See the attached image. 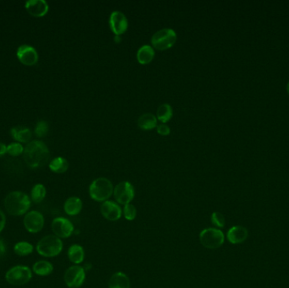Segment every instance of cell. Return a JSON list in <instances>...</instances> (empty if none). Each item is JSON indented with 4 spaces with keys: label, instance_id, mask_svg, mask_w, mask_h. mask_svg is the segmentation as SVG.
I'll return each instance as SVG.
<instances>
[{
    "label": "cell",
    "instance_id": "d6a6232c",
    "mask_svg": "<svg viewBox=\"0 0 289 288\" xmlns=\"http://www.w3.org/2000/svg\"><path fill=\"white\" fill-rule=\"evenodd\" d=\"M5 224H6V217H5V215L3 211L0 210V232L3 231Z\"/></svg>",
    "mask_w": 289,
    "mask_h": 288
},
{
    "label": "cell",
    "instance_id": "83f0119b",
    "mask_svg": "<svg viewBox=\"0 0 289 288\" xmlns=\"http://www.w3.org/2000/svg\"><path fill=\"white\" fill-rule=\"evenodd\" d=\"M23 152H24V147L20 143H12L7 146V153L12 157H18Z\"/></svg>",
    "mask_w": 289,
    "mask_h": 288
},
{
    "label": "cell",
    "instance_id": "4dcf8cb0",
    "mask_svg": "<svg viewBox=\"0 0 289 288\" xmlns=\"http://www.w3.org/2000/svg\"><path fill=\"white\" fill-rule=\"evenodd\" d=\"M48 123L46 122V121H43V120L39 121L37 125H36V128H35V134H36V136L40 137V138L46 136L48 134Z\"/></svg>",
    "mask_w": 289,
    "mask_h": 288
},
{
    "label": "cell",
    "instance_id": "7402d4cb",
    "mask_svg": "<svg viewBox=\"0 0 289 288\" xmlns=\"http://www.w3.org/2000/svg\"><path fill=\"white\" fill-rule=\"evenodd\" d=\"M68 257L69 260L74 264H79L82 263L85 258V250L83 247L79 244H73L69 247L68 250Z\"/></svg>",
    "mask_w": 289,
    "mask_h": 288
},
{
    "label": "cell",
    "instance_id": "8992f818",
    "mask_svg": "<svg viewBox=\"0 0 289 288\" xmlns=\"http://www.w3.org/2000/svg\"><path fill=\"white\" fill-rule=\"evenodd\" d=\"M177 34L171 28H163L153 34L152 43L158 50H165L172 48L176 42Z\"/></svg>",
    "mask_w": 289,
    "mask_h": 288
},
{
    "label": "cell",
    "instance_id": "e575fe53",
    "mask_svg": "<svg viewBox=\"0 0 289 288\" xmlns=\"http://www.w3.org/2000/svg\"><path fill=\"white\" fill-rule=\"evenodd\" d=\"M7 153V146L3 143L0 142V157Z\"/></svg>",
    "mask_w": 289,
    "mask_h": 288
},
{
    "label": "cell",
    "instance_id": "ba28073f",
    "mask_svg": "<svg viewBox=\"0 0 289 288\" xmlns=\"http://www.w3.org/2000/svg\"><path fill=\"white\" fill-rule=\"evenodd\" d=\"M64 282L69 288H79L86 280V270L80 265H73L66 270Z\"/></svg>",
    "mask_w": 289,
    "mask_h": 288
},
{
    "label": "cell",
    "instance_id": "836d02e7",
    "mask_svg": "<svg viewBox=\"0 0 289 288\" xmlns=\"http://www.w3.org/2000/svg\"><path fill=\"white\" fill-rule=\"evenodd\" d=\"M6 253V246L2 239H0V258H3Z\"/></svg>",
    "mask_w": 289,
    "mask_h": 288
},
{
    "label": "cell",
    "instance_id": "d6986e66",
    "mask_svg": "<svg viewBox=\"0 0 289 288\" xmlns=\"http://www.w3.org/2000/svg\"><path fill=\"white\" fill-rule=\"evenodd\" d=\"M138 126L144 130H150L158 126V119L152 113H144L138 119Z\"/></svg>",
    "mask_w": 289,
    "mask_h": 288
},
{
    "label": "cell",
    "instance_id": "44dd1931",
    "mask_svg": "<svg viewBox=\"0 0 289 288\" xmlns=\"http://www.w3.org/2000/svg\"><path fill=\"white\" fill-rule=\"evenodd\" d=\"M11 136L18 142L27 143L32 139V131L27 127H15L10 130Z\"/></svg>",
    "mask_w": 289,
    "mask_h": 288
},
{
    "label": "cell",
    "instance_id": "ac0fdd59",
    "mask_svg": "<svg viewBox=\"0 0 289 288\" xmlns=\"http://www.w3.org/2000/svg\"><path fill=\"white\" fill-rule=\"evenodd\" d=\"M109 288H130V281L124 272H116L111 276L108 282Z\"/></svg>",
    "mask_w": 289,
    "mask_h": 288
},
{
    "label": "cell",
    "instance_id": "d590c367",
    "mask_svg": "<svg viewBox=\"0 0 289 288\" xmlns=\"http://www.w3.org/2000/svg\"><path fill=\"white\" fill-rule=\"evenodd\" d=\"M114 40H115V42H120L121 41V36H119V35H115Z\"/></svg>",
    "mask_w": 289,
    "mask_h": 288
},
{
    "label": "cell",
    "instance_id": "603a6c76",
    "mask_svg": "<svg viewBox=\"0 0 289 288\" xmlns=\"http://www.w3.org/2000/svg\"><path fill=\"white\" fill-rule=\"evenodd\" d=\"M54 270V266L47 260H39L33 265V272L40 276H49Z\"/></svg>",
    "mask_w": 289,
    "mask_h": 288
},
{
    "label": "cell",
    "instance_id": "6da1fadb",
    "mask_svg": "<svg viewBox=\"0 0 289 288\" xmlns=\"http://www.w3.org/2000/svg\"><path fill=\"white\" fill-rule=\"evenodd\" d=\"M25 161L32 168H38L44 166L50 158L48 146L40 140H33L27 144L24 149Z\"/></svg>",
    "mask_w": 289,
    "mask_h": 288
},
{
    "label": "cell",
    "instance_id": "4316f807",
    "mask_svg": "<svg viewBox=\"0 0 289 288\" xmlns=\"http://www.w3.org/2000/svg\"><path fill=\"white\" fill-rule=\"evenodd\" d=\"M14 251L19 256H30L33 252V245L28 242H19L15 244Z\"/></svg>",
    "mask_w": 289,
    "mask_h": 288
},
{
    "label": "cell",
    "instance_id": "2e32d148",
    "mask_svg": "<svg viewBox=\"0 0 289 288\" xmlns=\"http://www.w3.org/2000/svg\"><path fill=\"white\" fill-rule=\"evenodd\" d=\"M249 237L247 228L243 226H233L226 232V238L232 244L244 243Z\"/></svg>",
    "mask_w": 289,
    "mask_h": 288
},
{
    "label": "cell",
    "instance_id": "d4e9b609",
    "mask_svg": "<svg viewBox=\"0 0 289 288\" xmlns=\"http://www.w3.org/2000/svg\"><path fill=\"white\" fill-rule=\"evenodd\" d=\"M173 117V108L167 103H163L158 107L157 111V119L161 122L166 123Z\"/></svg>",
    "mask_w": 289,
    "mask_h": 288
},
{
    "label": "cell",
    "instance_id": "4fadbf2b",
    "mask_svg": "<svg viewBox=\"0 0 289 288\" xmlns=\"http://www.w3.org/2000/svg\"><path fill=\"white\" fill-rule=\"evenodd\" d=\"M18 60L26 65L36 64L38 61V54L36 49L30 45H21L16 53Z\"/></svg>",
    "mask_w": 289,
    "mask_h": 288
},
{
    "label": "cell",
    "instance_id": "f546056e",
    "mask_svg": "<svg viewBox=\"0 0 289 288\" xmlns=\"http://www.w3.org/2000/svg\"><path fill=\"white\" fill-rule=\"evenodd\" d=\"M124 216L127 221H134L137 216V210L132 204H128L124 207Z\"/></svg>",
    "mask_w": 289,
    "mask_h": 288
},
{
    "label": "cell",
    "instance_id": "7c38bea8",
    "mask_svg": "<svg viewBox=\"0 0 289 288\" xmlns=\"http://www.w3.org/2000/svg\"><path fill=\"white\" fill-rule=\"evenodd\" d=\"M128 20L124 13L115 10L109 17V26L115 35L121 36L128 28Z\"/></svg>",
    "mask_w": 289,
    "mask_h": 288
},
{
    "label": "cell",
    "instance_id": "8fae6325",
    "mask_svg": "<svg viewBox=\"0 0 289 288\" xmlns=\"http://www.w3.org/2000/svg\"><path fill=\"white\" fill-rule=\"evenodd\" d=\"M24 226L31 233H37L44 226V217L39 211L27 212L24 217Z\"/></svg>",
    "mask_w": 289,
    "mask_h": 288
},
{
    "label": "cell",
    "instance_id": "484cf974",
    "mask_svg": "<svg viewBox=\"0 0 289 288\" xmlns=\"http://www.w3.org/2000/svg\"><path fill=\"white\" fill-rule=\"evenodd\" d=\"M46 193H47V190H46L44 185L41 184H36L32 188V193H31L33 202L36 203V204L42 202L46 197Z\"/></svg>",
    "mask_w": 289,
    "mask_h": 288
},
{
    "label": "cell",
    "instance_id": "5b68a950",
    "mask_svg": "<svg viewBox=\"0 0 289 288\" xmlns=\"http://www.w3.org/2000/svg\"><path fill=\"white\" fill-rule=\"evenodd\" d=\"M224 241L225 236L220 229H204L200 233V244L209 250L219 249L224 244Z\"/></svg>",
    "mask_w": 289,
    "mask_h": 288
},
{
    "label": "cell",
    "instance_id": "ffe728a7",
    "mask_svg": "<svg viewBox=\"0 0 289 288\" xmlns=\"http://www.w3.org/2000/svg\"><path fill=\"white\" fill-rule=\"evenodd\" d=\"M155 56V51L150 45L141 46L137 52V60L142 64H146L152 62L153 58Z\"/></svg>",
    "mask_w": 289,
    "mask_h": 288
},
{
    "label": "cell",
    "instance_id": "f1b7e54d",
    "mask_svg": "<svg viewBox=\"0 0 289 288\" xmlns=\"http://www.w3.org/2000/svg\"><path fill=\"white\" fill-rule=\"evenodd\" d=\"M211 222L215 226L219 227V228H223L226 224V220H225L224 215L220 212H218V211H215L212 213V217H211Z\"/></svg>",
    "mask_w": 289,
    "mask_h": 288
},
{
    "label": "cell",
    "instance_id": "52a82bcc",
    "mask_svg": "<svg viewBox=\"0 0 289 288\" xmlns=\"http://www.w3.org/2000/svg\"><path fill=\"white\" fill-rule=\"evenodd\" d=\"M32 271L28 266L16 265L9 269L5 275L7 282L13 286H22L30 282Z\"/></svg>",
    "mask_w": 289,
    "mask_h": 288
},
{
    "label": "cell",
    "instance_id": "7a4b0ae2",
    "mask_svg": "<svg viewBox=\"0 0 289 288\" xmlns=\"http://www.w3.org/2000/svg\"><path fill=\"white\" fill-rule=\"evenodd\" d=\"M4 207L9 215L19 217L27 213L31 207V199L21 191L9 193L4 199Z\"/></svg>",
    "mask_w": 289,
    "mask_h": 288
},
{
    "label": "cell",
    "instance_id": "277c9868",
    "mask_svg": "<svg viewBox=\"0 0 289 288\" xmlns=\"http://www.w3.org/2000/svg\"><path fill=\"white\" fill-rule=\"evenodd\" d=\"M63 250V242L55 235L42 238L36 244V251L40 256L47 258L58 256Z\"/></svg>",
    "mask_w": 289,
    "mask_h": 288
},
{
    "label": "cell",
    "instance_id": "3957f363",
    "mask_svg": "<svg viewBox=\"0 0 289 288\" xmlns=\"http://www.w3.org/2000/svg\"><path fill=\"white\" fill-rule=\"evenodd\" d=\"M113 190V184L108 178H96L90 185V196L97 202H105L112 196Z\"/></svg>",
    "mask_w": 289,
    "mask_h": 288
},
{
    "label": "cell",
    "instance_id": "30bf717a",
    "mask_svg": "<svg viewBox=\"0 0 289 288\" xmlns=\"http://www.w3.org/2000/svg\"><path fill=\"white\" fill-rule=\"evenodd\" d=\"M52 230L58 238H67L74 232V225L64 217H57L52 223Z\"/></svg>",
    "mask_w": 289,
    "mask_h": 288
},
{
    "label": "cell",
    "instance_id": "8d00e7d4",
    "mask_svg": "<svg viewBox=\"0 0 289 288\" xmlns=\"http://www.w3.org/2000/svg\"><path fill=\"white\" fill-rule=\"evenodd\" d=\"M287 91H288V93L289 94V83H288V85H287Z\"/></svg>",
    "mask_w": 289,
    "mask_h": 288
},
{
    "label": "cell",
    "instance_id": "9c48e42d",
    "mask_svg": "<svg viewBox=\"0 0 289 288\" xmlns=\"http://www.w3.org/2000/svg\"><path fill=\"white\" fill-rule=\"evenodd\" d=\"M114 198L120 205L130 204L134 197V189L129 182L123 181L113 190Z\"/></svg>",
    "mask_w": 289,
    "mask_h": 288
},
{
    "label": "cell",
    "instance_id": "1f68e13d",
    "mask_svg": "<svg viewBox=\"0 0 289 288\" xmlns=\"http://www.w3.org/2000/svg\"><path fill=\"white\" fill-rule=\"evenodd\" d=\"M157 130H158V134H160L161 135H167L170 134V128L165 124L158 125Z\"/></svg>",
    "mask_w": 289,
    "mask_h": 288
},
{
    "label": "cell",
    "instance_id": "cb8c5ba5",
    "mask_svg": "<svg viewBox=\"0 0 289 288\" xmlns=\"http://www.w3.org/2000/svg\"><path fill=\"white\" fill-rule=\"evenodd\" d=\"M49 168L51 171L56 173H64L69 168V162L64 158H54L49 163Z\"/></svg>",
    "mask_w": 289,
    "mask_h": 288
},
{
    "label": "cell",
    "instance_id": "9a60e30c",
    "mask_svg": "<svg viewBox=\"0 0 289 288\" xmlns=\"http://www.w3.org/2000/svg\"><path fill=\"white\" fill-rule=\"evenodd\" d=\"M26 9L31 15L42 17L48 12V4L45 0H29L26 3Z\"/></svg>",
    "mask_w": 289,
    "mask_h": 288
},
{
    "label": "cell",
    "instance_id": "5bb4252c",
    "mask_svg": "<svg viewBox=\"0 0 289 288\" xmlns=\"http://www.w3.org/2000/svg\"><path fill=\"white\" fill-rule=\"evenodd\" d=\"M101 213L102 217L111 222L120 220L122 217V210L120 208V205L111 200H107L102 203Z\"/></svg>",
    "mask_w": 289,
    "mask_h": 288
},
{
    "label": "cell",
    "instance_id": "e0dca14e",
    "mask_svg": "<svg viewBox=\"0 0 289 288\" xmlns=\"http://www.w3.org/2000/svg\"><path fill=\"white\" fill-rule=\"evenodd\" d=\"M82 207H83V204L80 198L78 197H70L69 199H66L64 205V209L67 215L69 216H76V215L80 214L81 211H82Z\"/></svg>",
    "mask_w": 289,
    "mask_h": 288
}]
</instances>
